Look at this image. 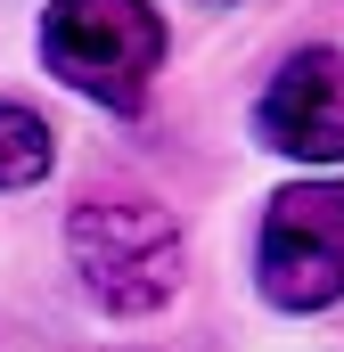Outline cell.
Listing matches in <instances>:
<instances>
[{"label": "cell", "instance_id": "1", "mask_svg": "<svg viewBox=\"0 0 344 352\" xmlns=\"http://www.w3.org/2000/svg\"><path fill=\"white\" fill-rule=\"evenodd\" d=\"M66 254L83 270L90 303L115 311V320H148L164 311L189 278V230L180 213L156 197H131V188H90L83 205L66 213Z\"/></svg>", "mask_w": 344, "mask_h": 352}, {"label": "cell", "instance_id": "2", "mask_svg": "<svg viewBox=\"0 0 344 352\" xmlns=\"http://www.w3.org/2000/svg\"><path fill=\"white\" fill-rule=\"evenodd\" d=\"M41 66L107 115H140L164 74V16L148 0H50L41 8Z\"/></svg>", "mask_w": 344, "mask_h": 352}, {"label": "cell", "instance_id": "3", "mask_svg": "<svg viewBox=\"0 0 344 352\" xmlns=\"http://www.w3.org/2000/svg\"><path fill=\"white\" fill-rule=\"evenodd\" d=\"M255 278H262V303H279V311L344 303V180H295L270 197Z\"/></svg>", "mask_w": 344, "mask_h": 352}, {"label": "cell", "instance_id": "4", "mask_svg": "<svg viewBox=\"0 0 344 352\" xmlns=\"http://www.w3.org/2000/svg\"><path fill=\"white\" fill-rule=\"evenodd\" d=\"M255 131L295 164H344V50H295L262 90Z\"/></svg>", "mask_w": 344, "mask_h": 352}, {"label": "cell", "instance_id": "5", "mask_svg": "<svg viewBox=\"0 0 344 352\" xmlns=\"http://www.w3.org/2000/svg\"><path fill=\"white\" fill-rule=\"evenodd\" d=\"M50 164H58L50 123L33 107H8L0 98V188H33V180H50Z\"/></svg>", "mask_w": 344, "mask_h": 352}]
</instances>
